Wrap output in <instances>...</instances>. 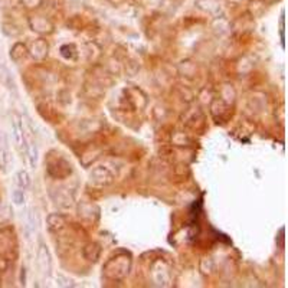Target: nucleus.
I'll return each instance as SVG.
<instances>
[{
	"label": "nucleus",
	"mask_w": 288,
	"mask_h": 288,
	"mask_svg": "<svg viewBox=\"0 0 288 288\" xmlns=\"http://www.w3.org/2000/svg\"><path fill=\"white\" fill-rule=\"evenodd\" d=\"M234 2H242V0H234Z\"/></svg>",
	"instance_id": "dca6fc26"
},
{
	"label": "nucleus",
	"mask_w": 288,
	"mask_h": 288,
	"mask_svg": "<svg viewBox=\"0 0 288 288\" xmlns=\"http://www.w3.org/2000/svg\"><path fill=\"white\" fill-rule=\"evenodd\" d=\"M100 254H101V248L97 245V244H88L84 248V256H85L88 261L95 262L97 259L100 258Z\"/></svg>",
	"instance_id": "0eeeda50"
},
{
	"label": "nucleus",
	"mask_w": 288,
	"mask_h": 288,
	"mask_svg": "<svg viewBox=\"0 0 288 288\" xmlns=\"http://www.w3.org/2000/svg\"><path fill=\"white\" fill-rule=\"evenodd\" d=\"M196 5L202 9V11L209 12L212 15H216L221 11V5L218 3V0H198Z\"/></svg>",
	"instance_id": "423d86ee"
},
{
	"label": "nucleus",
	"mask_w": 288,
	"mask_h": 288,
	"mask_svg": "<svg viewBox=\"0 0 288 288\" xmlns=\"http://www.w3.org/2000/svg\"><path fill=\"white\" fill-rule=\"evenodd\" d=\"M32 54L36 58H43L45 55H48V43L39 39L32 45Z\"/></svg>",
	"instance_id": "6e6552de"
},
{
	"label": "nucleus",
	"mask_w": 288,
	"mask_h": 288,
	"mask_svg": "<svg viewBox=\"0 0 288 288\" xmlns=\"http://www.w3.org/2000/svg\"><path fill=\"white\" fill-rule=\"evenodd\" d=\"M130 269V258L127 255H118L113 258L106 265V274L110 278H123L128 274Z\"/></svg>",
	"instance_id": "f257e3e1"
},
{
	"label": "nucleus",
	"mask_w": 288,
	"mask_h": 288,
	"mask_svg": "<svg viewBox=\"0 0 288 288\" xmlns=\"http://www.w3.org/2000/svg\"><path fill=\"white\" fill-rule=\"evenodd\" d=\"M46 222H48V228H49V231H61L62 228L65 226V218L62 215L59 214H52L48 216V219H46Z\"/></svg>",
	"instance_id": "39448f33"
},
{
	"label": "nucleus",
	"mask_w": 288,
	"mask_h": 288,
	"mask_svg": "<svg viewBox=\"0 0 288 288\" xmlns=\"http://www.w3.org/2000/svg\"><path fill=\"white\" fill-rule=\"evenodd\" d=\"M264 2H268V3H272V2H275V0H264Z\"/></svg>",
	"instance_id": "2eb2a0df"
},
{
	"label": "nucleus",
	"mask_w": 288,
	"mask_h": 288,
	"mask_svg": "<svg viewBox=\"0 0 288 288\" xmlns=\"http://www.w3.org/2000/svg\"><path fill=\"white\" fill-rule=\"evenodd\" d=\"M26 149H28V156H29L31 167H32V169H36V166H38V147H36V144L31 140V141L26 144Z\"/></svg>",
	"instance_id": "1a4fd4ad"
},
{
	"label": "nucleus",
	"mask_w": 288,
	"mask_h": 288,
	"mask_svg": "<svg viewBox=\"0 0 288 288\" xmlns=\"http://www.w3.org/2000/svg\"><path fill=\"white\" fill-rule=\"evenodd\" d=\"M36 265L43 275H48L52 269V258L49 254V249L46 245H41L38 249V256H36Z\"/></svg>",
	"instance_id": "f03ea898"
},
{
	"label": "nucleus",
	"mask_w": 288,
	"mask_h": 288,
	"mask_svg": "<svg viewBox=\"0 0 288 288\" xmlns=\"http://www.w3.org/2000/svg\"><path fill=\"white\" fill-rule=\"evenodd\" d=\"M91 181L98 186H107L113 183V174L106 167H97L91 173Z\"/></svg>",
	"instance_id": "7ed1b4c3"
},
{
	"label": "nucleus",
	"mask_w": 288,
	"mask_h": 288,
	"mask_svg": "<svg viewBox=\"0 0 288 288\" xmlns=\"http://www.w3.org/2000/svg\"><path fill=\"white\" fill-rule=\"evenodd\" d=\"M18 184L23 189H28L31 186V177H29L28 171L21 170L18 173Z\"/></svg>",
	"instance_id": "9b49d317"
},
{
	"label": "nucleus",
	"mask_w": 288,
	"mask_h": 288,
	"mask_svg": "<svg viewBox=\"0 0 288 288\" xmlns=\"http://www.w3.org/2000/svg\"><path fill=\"white\" fill-rule=\"evenodd\" d=\"M22 3L26 6V8H38L41 3H42V0H22Z\"/></svg>",
	"instance_id": "ddd939ff"
},
{
	"label": "nucleus",
	"mask_w": 288,
	"mask_h": 288,
	"mask_svg": "<svg viewBox=\"0 0 288 288\" xmlns=\"http://www.w3.org/2000/svg\"><path fill=\"white\" fill-rule=\"evenodd\" d=\"M12 199H13V202L16 203V205H23L25 202V195L22 190H15V192L12 193Z\"/></svg>",
	"instance_id": "f8f14e48"
},
{
	"label": "nucleus",
	"mask_w": 288,
	"mask_h": 288,
	"mask_svg": "<svg viewBox=\"0 0 288 288\" xmlns=\"http://www.w3.org/2000/svg\"><path fill=\"white\" fill-rule=\"evenodd\" d=\"M13 137L18 146H22V143H25V137H23V128L21 124H18L16 121L13 123Z\"/></svg>",
	"instance_id": "9d476101"
},
{
	"label": "nucleus",
	"mask_w": 288,
	"mask_h": 288,
	"mask_svg": "<svg viewBox=\"0 0 288 288\" xmlns=\"http://www.w3.org/2000/svg\"><path fill=\"white\" fill-rule=\"evenodd\" d=\"M28 219H29L31 228H32V229H35V228H36V219H35V214H33L32 209H31V211H29V214H28Z\"/></svg>",
	"instance_id": "4468645a"
},
{
	"label": "nucleus",
	"mask_w": 288,
	"mask_h": 288,
	"mask_svg": "<svg viewBox=\"0 0 288 288\" xmlns=\"http://www.w3.org/2000/svg\"><path fill=\"white\" fill-rule=\"evenodd\" d=\"M31 26L36 32H51L52 31V23L46 21L45 18H32L31 19Z\"/></svg>",
	"instance_id": "20e7f679"
}]
</instances>
